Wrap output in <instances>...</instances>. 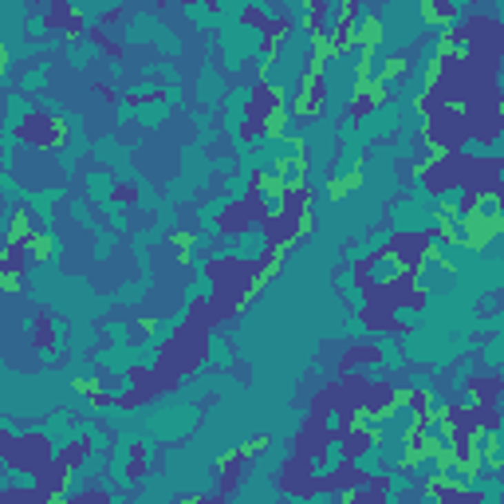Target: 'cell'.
<instances>
[{
	"label": "cell",
	"mask_w": 504,
	"mask_h": 504,
	"mask_svg": "<svg viewBox=\"0 0 504 504\" xmlns=\"http://www.w3.org/2000/svg\"><path fill=\"white\" fill-rule=\"evenodd\" d=\"M174 245L185 248V245H193V236H190V232H174Z\"/></svg>",
	"instance_id": "8"
},
{
	"label": "cell",
	"mask_w": 504,
	"mask_h": 504,
	"mask_svg": "<svg viewBox=\"0 0 504 504\" xmlns=\"http://www.w3.org/2000/svg\"><path fill=\"white\" fill-rule=\"evenodd\" d=\"M12 260H16V248L0 252V288H4V292H16V288H20V268H16Z\"/></svg>",
	"instance_id": "2"
},
{
	"label": "cell",
	"mask_w": 504,
	"mask_h": 504,
	"mask_svg": "<svg viewBox=\"0 0 504 504\" xmlns=\"http://www.w3.org/2000/svg\"><path fill=\"white\" fill-rule=\"evenodd\" d=\"M75 390H79V394H87V398H95V402H107V398H103V390H99V382L79 379V382H75Z\"/></svg>",
	"instance_id": "7"
},
{
	"label": "cell",
	"mask_w": 504,
	"mask_h": 504,
	"mask_svg": "<svg viewBox=\"0 0 504 504\" xmlns=\"http://www.w3.org/2000/svg\"><path fill=\"white\" fill-rule=\"evenodd\" d=\"M457 225H465V245H469V248H485L492 236L501 232V209H496L492 197H485V217L473 209V213H469L465 221H457Z\"/></svg>",
	"instance_id": "1"
},
{
	"label": "cell",
	"mask_w": 504,
	"mask_h": 504,
	"mask_svg": "<svg viewBox=\"0 0 504 504\" xmlns=\"http://www.w3.org/2000/svg\"><path fill=\"white\" fill-rule=\"evenodd\" d=\"M24 248L36 260H52V236H48V232H32V236L24 241Z\"/></svg>",
	"instance_id": "4"
},
{
	"label": "cell",
	"mask_w": 504,
	"mask_h": 504,
	"mask_svg": "<svg viewBox=\"0 0 504 504\" xmlns=\"http://www.w3.org/2000/svg\"><path fill=\"white\" fill-rule=\"evenodd\" d=\"M485 465H489L492 473L501 469V437L496 434H485Z\"/></svg>",
	"instance_id": "5"
},
{
	"label": "cell",
	"mask_w": 504,
	"mask_h": 504,
	"mask_svg": "<svg viewBox=\"0 0 504 504\" xmlns=\"http://www.w3.org/2000/svg\"><path fill=\"white\" fill-rule=\"evenodd\" d=\"M4 63H8V52H4V43H0V75H4Z\"/></svg>",
	"instance_id": "9"
},
{
	"label": "cell",
	"mask_w": 504,
	"mask_h": 504,
	"mask_svg": "<svg viewBox=\"0 0 504 504\" xmlns=\"http://www.w3.org/2000/svg\"><path fill=\"white\" fill-rule=\"evenodd\" d=\"M354 185H363V170H354V174H347V177H335V181L327 185V197L331 201H339L343 193H351Z\"/></svg>",
	"instance_id": "3"
},
{
	"label": "cell",
	"mask_w": 504,
	"mask_h": 504,
	"mask_svg": "<svg viewBox=\"0 0 504 504\" xmlns=\"http://www.w3.org/2000/svg\"><path fill=\"white\" fill-rule=\"evenodd\" d=\"M402 71H406V59H402V55H394V59H386V68L379 71V83H390V79H398Z\"/></svg>",
	"instance_id": "6"
}]
</instances>
